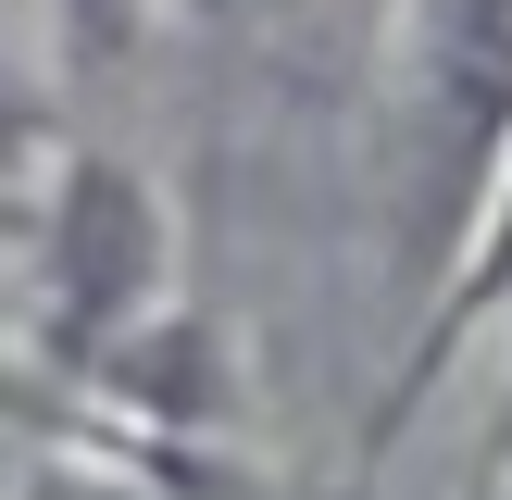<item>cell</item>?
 I'll list each match as a JSON object with an SVG mask.
<instances>
[{
  "label": "cell",
  "instance_id": "obj_2",
  "mask_svg": "<svg viewBox=\"0 0 512 500\" xmlns=\"http://www.w3.org/2000/svg\"><path fill=\"white\" fill-rule=\"evenodd\" d=\"M500 500H512V488H500Z\"/></svg>",
  "mask_w": 512,
  "mask_h": 500
},
{
  "label": "cell",
  "instance_id": "obj_1",
  "mask_svg": "<svg viewBox=\"0 0 512 500\" xmlns=\"http://www.w3.org/2000/svg\"><path fill=\"white\" fill-rule=\"evenodd\" d=\"M500 125H512V0H450L425 50V225L475 200Z\"/></svg>",
  "mask_w": 512,
  "mask_h": 500
}]
</instances>
